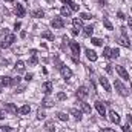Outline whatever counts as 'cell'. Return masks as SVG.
I'll return each instance as SVG.
<instances>
[{
    "label": "cell",
    "instance_id": "cell-1",
    "mask_svg": "<svg viewBox=\"0 0 132 132\" xmlns=\"http://www.w3.org/2000/svg\"><path fill=\"white\" fill-rule=\"evenodd\" d=\"M14 42H15V35H14V34H8V35L0 42V48H9Z\"/></svg>",
    "mask_w": 132,
    "mask_h": 132
},
{
    "label": "cell",
    "instance_id": "cell-2",
    "mask_svg": "<svg viewBox=\"0 0 132 132\" xmlns=\"http://www.w3.org/2000/svg\"><path fill=\"white\" fill-rule=\"evenodd\" d=\"M51 26H52L54 29H62V28L65 26V22H63L62 17H54L52 22H51Z\"/></svg>",
    "mask_w": 132,
    "mask_h": 132
},
{
    "label": "cell",
    "instance_id": "cell-3",
    "mask_svg": "<svg viewBox=\"0 0 132 132\" xmlns=\"http://www.w3.org/2000/svg\"><path fill=\"white\" fill-rule=\"evenodd\" d=\"M115 89L118 91V94H120V95H123V97H125V95H128V89L125 88V85H123L120 80H115Z\"/></svg>",
    "mask_w": 132,
    "mask_h": 132
},
{
    "label": "cell",
    "instance_id": "cell-4",
    "mask_svg": "<svg viewBox=\"0 0 132 132\" xmlns=\"http://www.w3.org/2000/svg\"><path fill=\"white\" fill-rule=\"evenodd\" d=\"M75 95H77V98H81L85 100L88 95H89V92H88V89L85 88V86H80L78 89H77V92H75Z\"/></svg>",
    "mask_w": 132,
    "mask_h": 132
},
{
    "label": "cell",
    "instance_id": "cell-5",
    "mask_svg": "<svg viewBox=\"0 0 132 132\" xmlns=\"http://www.w3.org/2000/svg\"><path fill=\"white\" fill-rule=\"evenodd\" d=\"M115 69H117V72H118V75L123 78V80H129V74H128V71L123 68V66H115Z\"/></svg>",
    "mask_w": 132,
    "mask_h": 132
},
{
    "label": "cell",
    "instance_id": "cell-6",
    "mask_svg": "<svg viewBox=\"0 0 132 132\" xmlns=\"http://www.w3.org/2000/svg\"><path fill=\"white\" fill-rule=\"evenodd\" d=\"M69 48H71L72 55H78V54H80V45H78L77 42H71V43H69Z\"/></svg>",
    "mask_w": 132,
    "mask_h": 132
},
{
    "label": "cell",
    "instance_id": "cell-7",
    "mask_svg": "<svg viewBox=\"0 0 132 132\" xmlns=\"http://www.w3.org/2000/svg\"><path fill=\"white\" fill-rule=\"evenodd\" d=\"M14 14L17 15V17H23L25 15V8H23V5H15L14 6Z\"/></svg>",
    "mask_w": 132,
    "mask_h": 132
},
{
    "label": "cell",
    "instance_id": "cell-8",
    "mask_svg": "<svg viewBox=\"0 0 132 132\" xmlns=\"http://www.w3.org/2000/svg\"><path fill=\"white\" fill-rule=\"evenodd\" d=\"M95 109H97V112H98L101 117L106 115V108H104V104L101 101H95Z\"/></svg>",
    "mask_w": 132,
    "mask_h": 132
},
{
    "label": "cell",
    "instance_id": "cell-9",
    "mask_svg": "<svg viewBox=\"0 0 132 132\" xmlns=\"http://www.w3.org/2000/svg\"><path fill=\"white\" fill-rule=\"evenodd\" d=\"M109 120H111L112 123L118 125V123H120V115H118L115 111H109Z\"/></svg>",
    "mask_w": 132,
    "mask_h": 132
},
{
    "label": "cell",
    "instance_id": "cell-10",
    "mask_svg": "<svg viewBox=\"0 0 132 132\" xmlns=\"http://www.w3.org/2000/svg\"><path fill=\"white\" fill-rule=\"evenodd\" d=\"M63 3H65L71 11H78V5L75 2H72V0H63Z\"/></svg>",
    "mask_w": 132,
    "mask_h": 132
},
{
    "label": "cell",
    "instance_id": "cell-11",
    "mask_svg": "<svg viewBox=\"0 0 132 132\" xmlns=\"http://www.w3.org/2000/svg\"><path fill=\"white\" fill-rule=\"evenodd\" d=\"M100 85L104 88V91H106V92H111V85H109L108 78H104V77H100Z\"/></svg>",
    "mask_w": 132,
    "mask_h": 132
},
{
    "label": "cell",
    "instance_id": "cell-12",
    "mask_svg": "<svg viewBox=\"0 0 132 132\" xmlns=\"http://www.w3.org/2000/svg\"><path fill=\"white\" fill-rule=\"evenodd\" d=\"M60 72H62L63 78H71V77H72V71H71L68 66H63V68L60 69Z\"/></svg>",
    "mask_w": 132,
    "mask_h": 132
},
{
    "label": "cell",
    "instance_id": "cell-13",
    "mask_svg": "<svg viewBox=\"0 0 132 132\" xmlns=\"http://www.w3.org/2000/svg\"><path fill=\"white\" fill-rule=\"evenodd\" d=\"M85 54H86L88 60H91V62H95V60H97V54H95L94 51H91V49H86V51H85Z\"/></svg>",
    "mask_w": 132,
    "mask_h": 132
},
{
    "label": "cell",
    "instance_id": "cell-14",
    "mask_svg": "<svg viewBox=\"0 0 132 132\" xmlns=\"http://www.w3.org/2000/svg\"><path fill=\"white\" fill-rule=\"evenodd\" d=\"M5 109H6L8 112H11V114H17V112H19V109H17L12 103H5Z\"/></svg>",
    "mask_w": 132,
    "mask_h": 132
},
{
    "label": "cell",
    "instance_id": "cell-15",
    "mask_svg": "<svg viewBox=\"0 0 132 132\" xmlns=\"http://www.w3.org/2000/svg\"><path fill=\"white\" fill-rule=\"evenodd\" d=\"M78 103H80V108H81V111H83L85 114H91V106H89L88 103H85L83 100H81V101H78Z\"/></svg>",
    "mask_w": 132,
    "mask_h": 132
},
{
    "label": "cell",
    "instance_id": "cell-16",
    "mask_svg": "<svg viewBox=\"0 0 132 132\" xmlns=\"http://www.w3.org/2000/svg\"><path fill=\"white\" fill-rule=\"evenodd\" d=\"M72 25H74V29H77V31H80V29L83 28V23H81L80 19H74V20H72Z\"/></svg>",
    "mask_w": 132,
    "mask_h": 132
},
{
    "label": "cell",
    "instance_id": "cell-17",
    "mask_svg": "<svg viewBox=\"0 0 132 132\" xmlns=\"http://www.w3.org/2000/svg\"><path fill=\"white\" fill-rule=\"evenodd\" d=\"M52 83L51 81H46V83H43V91H45V94H51V91H52Z\"/></svg>",
    "mask_w": 132,
    "mask_h": 132
},
{
    "label": "cell",
    "instance_id": "cell-18",
    "mask_svg": "<svg viewBox=\"0 0 132 132\" xmlns=\"http://www.w3.org/2000/svg\"><path fill=\"white\" fill-rule=\"evenodd\" d=\"M69 112H71V115H74L77 120H81V117H83V115H81V111H78V109H75V108H72Z\"/></svg>",
    "mask_w": 132,
    "mask_h": 132
},
{
    "label": "cell",
    "instance_id": "cell-19",
    "mask_svg": "<svg viewBox=\"0 0 132 132\" xmlns=\"http://www.w3.org/2000/svg\"><path fill=\"white\" fill-rule=\"evenodd\" d=\"M45 129H46V131H49V132H52L54 129H55V125H54V121H52V120H48V121L45 123Z\"/></svg>",
    "mask_w": 132,
    "mask_h": 132
},
{
    "label": "cell",
    "instance_id": "cell-20",
    "mask_svg": "<svg viewBox=\"0 0 132 132\" xmlns=\"http://www.w3.org/2000/svg\"><path fill=\"white\" fill-rule=\"evenodd\" d=\"M11 80H12L11 77H5V75H3L2 80H0V85H2V86H11Z\"/></svg>",
    "mask_w": 132,
    "mask_h": 132
},
{
    "label": "cell",
    "instance_id": "cell-21",
    "mask_svg": "<svg viewBox=\"0 0 132 132\" xmlns=\"http://www.w3.org/2000/svg\"><path fill=\"white\" fill-rule=\"evenodd\" d=\"M19 112H20L22 115H26V114L31 112V106H29V104H25V106H22V108L19 109Z\"/></svg>",
    "mask_w": 132,
    "mask_h": 132
},
{
    "label": "cell",
    "instance_id": "cell-22",
    "mask_svg": "<svg viewBox=\"0 0 132 132\" xmlns=\"http://www.w3.org/2000/svg\"><path fill=\"white\" fill-rule=\"evenodd\" d=\"M60 14H62L63 17H69V15H71V9L65 5V6H62V8H60Z\"/></svg>",
    "mask_w": 132,
    "mask_h": 132
},
{
    "label": "cell",
    "instance_id": "cell-23",
    "mask_svg": "<svg viewBox=\"0 0 132 132\" xmlns=\"http://www.w3.org/2000/svg\"><path fill=\"white\" fill-rule=\"evenodd\" d=\"M15 71H17V72H23V71H25V62L19 60V62L15 63Z\"/></svg>",
    "mask_w": 132,
    "mask_h": 132
},
{
    "label": "cell",
    "instance_id": "cell-24",
    "mask_svg": "<svg viewBox=\"0 0 132 132\" xmlns=\"http://www.w3.org/2000/svg\"><path fill=\"white\" fill-rule=\"evenodd\" d=\"M117 42H118L121 46H126V48H129V46H131V43H129V38H125V37H121V38H118Z\"/></svg>",
    "mask_w": 132,
    "mask_h": 132
},
{
    "label": "cell",
    "instance_id": "cell-25",
    "mask_svg": "<svg viewBox=\"0 0 132 132\" xmlns=\"http://www.w3.org/2000/svg\"><path fill=\"white\" fill-rule=\"evenodd\" d=\"M92 32H94V26H86L85 28V31H83V35H86V37H91L92 35Z\"/></svg>",
    "mask_w": 132,
    "mask_h": 132
},
{
    "label": "cell",
    "instance_id": "cell-26",
    "mask_svg": "<svg viewBox=\"0 0 132 132\" xmlns=\"http://www.w3.org/2000/svg\"><path fill=\"white\" fill-rule=\"evenodd\" d=\"M42 37H43V38H48V40H51V42H54V34L51 32V31H45V32H42Z\"/></svg>",
    "mask_w": 132,
    "mask_h": 132
},
{
    "label": "cell",
    "instance_id": "cell-27",
    "mask_svg": "<svg viewBox=\"0 0 132 132\" xmlns=\"http://www.w3.org/2000/svg\"><path fill=\"white\" fill-rule=\"evenodd\" d=\"M45 15V12L42 11V9H35V11H32V17H35V19H42Z\"/></svg>",
    "mask_w": 132,
    "mask_h": 132
},
{
    "label": "cell",
    "instance_id": "cell-28",
    "mask_svg": "<svg viewBox=\"0 0 132 132\" xmlns=\"http://www.w3.org/2000/svg\"><path fill=\"white\" fill-rule=\"evenodd\" d=\"M57 118L62 120V121H68L69 120V115H66L65 112H57Z\"/></svg>",
    "mask_w": 132,
    "mask_h": 132
},
{
    "label": "cell",
    "instance_id": "cell-29",
    "mask_svg": "<svg viewBox=\"0 0 132 132\" xmlns=\"http://www.w3.org/2000/svg\"><path fill=\"white\" fill-rule=\"evenodd\" d=\"M42 104H43L45 108H49V106H52V104H54V101H52L51 98H48V97H46V98H43Z\"/></svg>",
    "mask_w": 132,
    "mask_h": 132
},
{
    "label": "cell",
    "instance_id": "cell-30",
    "mask_svg": "<svg viewBox=\"0 0 132 132\" xmlns=\"http://www.w3.org/2000/svg\"><path fill=\"white\" fill-rule=\"evenodd\" d=\"M103 55H104V57H106V59H111V55H112V49H111V48H108V46H106V48H104V49H103Z\"/></svg>",
    "mask_w": 132,
    "mask_h": 132
},
{
    "label": "cell",
    "instance_id": "cell-31",
    "mask_svg": "<svg viewBox=\"0 0 132 132\" xmlns=\"http://www.w3.org/2000/svg\"><path fill=\"white\" fill-rule=\"evenodd\" d=\"M91 42H92L95 46H103V40H101V38H97V37H94V38H91Z\"/></svg>",
    "mask_w": 132,
    "mask_h": 132
},
{
    "label": "cell",
    "instance_id": "cell-32",
    "mask_svg": "<svg viewBox=\"0 0 132 132\" xmlns=\"http://www.w3.org/2000/svg\"><path fill=\"white\" fill-rule=\"evenodd\" d=\"M103 25H104V28H106V29H114L112 23H111V22H109L108 19H104V20H103Z\"/></svg>",
    "mask_w": 132,
    "mask_h": 132
},
{
    "label": "cell",
    "instance_id": "cell-33",
    "mask_svg": "<svg viewBox=\"0 0 132 132\" xmlns=\"http://www.w3.org/2000/svg\"><path fill=\"white\" fill-rule=\"evenodd\" d=\"M117 57H120V49L114 48V49H112V55H111V59H117Z\"/></svg>",
    "mask_w": 132,
    "mask_h": 132
},
{
    "label": "cell",
    "instance_id": "cell-34",
    "mask_svg": "<svg viewBox=\"0 0 132 132\" xmlns=\"http://www.w3.org/2000/svg\"><path fill=\"white\" fill-rule=\"evenodd\" d=\"M80 17H81V19H83V20H89V19H91V17H92V15H89V14H88V12H81V14H80Z\"/></svg>",
    "mask_w": 132,
    "mask_h": 132
},
{
    "label": "cell",
    "instance_id": "cell-35",
    "mask_svg": "<svg viewBox=\"0 0 132 132\" xmlns=\"http://www.w3.org/2000/svg\"><path fill=\"white\" fill-rule=\"evenodd\" d=\"M19 83H20V77H15V78L11 80V86H15V85H19Z\"/></svg>",
    "mask_w": 132,
    "mask_h": 132
},
{
    "label": "cell",
    "instance_id": "cell-36",
    "mask_svg": "<svg viewBox=\"0 0 132 132\" xmlns=\"http://www.w3.org/2000/svg\"><path fill=\"white\" fill-rule=\"evenodd\" d=\"M57 100H66V94L65 92H59L57 94Z\"/></svg>",
    "mask_w": 132,
    "mask_h": 132
},
{
    "label": "cell",
    "instance_id": "cell-37",
    "mask_svg": "<svg viewBox=\"0 0 132 132\" xmlns=\"http://www.w3.org/2000/svg\"><path fill=\"white\" fill-rule=\"evenodd\" d=\"M37 118H38V120H42V118H45V112H43L42 109L38 111V114H37Z\"/></svg>",
    "mask_w": 132,
    "mask_h": 132
},
{
    "label": "cell",
    "instance_id": "cell-38",
    "mask_svg": "<svg viewBox=\"0 0 132 132\" xmlns=\"http://www.w3.org/2000/svg\"><path fill=\"white\" fill-rule=\"evenodd\" d=\"M37 62H38V60H37V57L32 55V57H31V60H29V65H37Z\"/></svg>",
    "mask_w": 132,
    "mask_h": 132
},
{
    "label": "cell",
    "instance_id": "cell-39",
    "mask_svg": "<svg viewBox=\"0 0 132 132\" xmlns=\"http://www.w3.org/2000/svg\"><path fill=\"white\" fill-rule=\"evenodd\" d=\"M0 131H2V132H9V131H11V128H9V126H2V128H0Z\"/></svg>",
    "mask_w": 132,
    "mask_h": 132
},
{
    "label": "cell",
    "instance_id": "cell-40",
    "mask_svg": "<svg viewBox=\"0 0 132 132\" xmlns=\"http://www.w3.org/2000/svg\"><path fill=\"white\" fill-rule=\"evenodd\" d=\"M117 15H118V19H121V20H123V19H126V17H125V14H123L121 11H118V12H117Z\"/></svg>",
    "mask_w": 132,
    "mask_h": 132
},
{
    "label": "cell",
    "instance_id": "cell-41",
    "mask_svg": "<svg viewBox=\"0 0 132 132\" xmlns=\"http://www.w3.org/2000/svg\"><path fill=\"white\" fill-rule=\"evenodd\" d=\"M25 80H26V81H31V80H32V74H26Z\"/></svg>",
    "mask_w": 132,
    "mask_h": 132
},
{
    "label": "cell",
    "instance_id": "cell-42",
    "mask_svg": "<svg viewBox=\"0 0 132 132\" xmlns=\"http://www.w3.org/2000/svg\"><path fill=\"white\" fill-rule=\"evenodd\" d=\"M104 69H106V72H109V74L112 72V68H111V65H106V66H104Z\"/></svg>",
    "mask_w": 132,
    "mask_h": 132
},
{
    "label": "cell",
    "instance_id": "cell-43",
    "mask_svg": "<svg viewBox=\"0 0 132 132\" xmlns=\"http://www.w3.org/2000/svg\"><path fill=\"white\" fill-rule=\"evenodd\" d=\"M101 132H115V131H114V129H111V128H104Z\"/></svg>",
    "mask_w": 132,
    "mask_h": 132
},
{
    "label": "cell",
    "instance_id": "cell-44",
    "mask_svg": "<svg viewBox=\"0 0 132 132\" xmlns=\"http://www.w3.org/2000/svg\"><path fill=\"white\" fill-rule=\"evenodd\" d=\"M123 132H131V129H129V126L126 125V126H123Z\"/></svg>",
    "mask_w": 132,
    "mask_h": 132
},
{
    "label": "cell",
    "instance_id": "cell-45",
    "mask_svg": "<svg viewBox=\"0 0 132 132\" xmlns=\"http://www.w3.org/2000/svg\"><path fill=\"white\" fill-rule=\"evenodd\" d=\"M20 26H22V23H20V22H15V25H14V28H15V29H19Z\"/></svg>",
    "mask_w": 132,
    "mask_h": 132
},
{
    "label": "cell",
    "instance_id": "cell-46",
    "mask_svg": "<svg viewBox=\"0 0 132 132\" xmlns=\"http://www.w3.org/2000/svg\"><path fill=\"white\" fill-rule=\"evenodd\" d=\"M128 25L131 26V29H132V17H129V19H128Z\"/></svg>",
    "mask_w": 132,
    "mask_h": 132
},
{
    "label": "cell",
    "instance_id": "cell-47",
    "mask_svg": "<svg viewBox=\"0 0 132 132\" xmlns=\"http://www.w3.org/2000/svg\"><path fill=\"white\" fill-rule=\"evenodd\" d=\"M20 37L25 38V37H26V31H22V32H20Z\"/></svg>",
    "mask_w": 132,
    "mask_h": 132
},
{
    "label": "cell",
    "instance_id": "cell-48",
    "mask_svg": "<svg viewBox=\"0 0 132 132\" xmlns=\"http://www.w3.org/2000/svg\"><path fill=\"white\" fill-rule=\"evenodd\" d=\"M3 117H5V114H3V111H2V109H0V120H2V118H3Z\"/></svg>",
    "mask_w": 132,
    "mask_h": 132
},
{
    "label": "cell",
    "instance_id": "cell-49",
    "mask_svg": "<svg viewBox=\"0 0 132 132\" xmlns=\"http://www.w3.org/2000/svg\"><path fill=\"white\" fill-rule=\"evenodd\" d=\"M100 3H101V5H106V0H98Z\"/></svg>",
    "mask_w": 132,
    "mask_h": 132
},
{
    "label": "cell",
    "instance_id": "cell-50",
    "mask_svg": "<svg viewBox=\"0 0 132 132\" xmlns=\"http://www.w3.org/2000/svg\"><path fill=\"white\" fill-rule=\"evenodd\" d=\"M5 2H9V3H12V2H14V0H5Z\"/></svg>",
    "mask_w": 132,
    "mask_h": 132
},
{
    "label": "cell",
    "instance_id": "cell-51",
    "mask_svg": "<svg viewBox=\"0 0 132 132\" xmlns=\"http://www.w3.org/2000/svg\"><path fill=\"white\" fill-rule=\"evenodd\" d=\"M131 89H132V80H131Z\"/></svg>",
    "mask_w": 132,
    "mask_h": 132
},
{
    "label": "cell",
    "instance_id": "cell-52",
    "mask_svg": "<svg viewBox=\"0 0 132 132\" xmlns=\"http://www.w3.org/2000/svg\"><path fill=\"white\" fill-rule=\"evenodd\" d=\"M25 2H26V0H25Z\"/></svg>",
    "mask_w": 132,
    "mask_h": 132
},
{
    "label": "cell",
    "instance_id": "cell-53",
    "mask_svg": "<svg viewBox=\"0 0 132 132\" xmlns=\"http://www.w3.org/2000/svg\"><path fill=\"white\" fill-rule=\"evenodd\" d=\"M0 92H2V91H0Z\"/></svg>",
    "mask_w": 132,
    "mask_h": 132
}]
</instances>
